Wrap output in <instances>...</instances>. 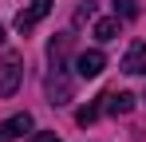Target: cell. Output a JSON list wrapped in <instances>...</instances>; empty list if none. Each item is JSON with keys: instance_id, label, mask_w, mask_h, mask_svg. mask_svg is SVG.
Here are the masks:
<instances>
[{"instance_id": "1", "label": "cell", "mask_w": 146, "mask_h": 142, "mask_svg": "<svg viewBox=\"0 0 146 142\" xmlns=\"http://www.w3.org/2000/svg\"><path fill=\"white\" fill-rule=\"evenodd\" d=\"M20 75H24L20 51H4V55H0V99H12V95H16Z\"/></svg>"}, {"instance_id": "2", "label": "cell", "mask_w": 146, "mask_h": 142, "mask_svg": "<svg viewBox=\"0 0 146 142\" xmlns=\"http://www.w3.org/2000/svg\"><path fill=\"white\" fill-rule=\"evenodd\" d=\"M44 95H48V103H55V107H63L71 99V75L63 71V63H51L48 79H44Z\"/></svg>"}, {"instance_id": "3", "label": "cell", "mask_w": 146, "mask_h": 142, "mask_svg": "<svg viewBox=\"0 0 146 142\" xmlns=\"http://www.w3.org/2000/svg\"><path fill=\"white\" fill-rule=\"evenodd\" d=\"M103 67H107V55H103L99 47L79 51V55H75V75H79V79H99V75H103Z\"/></svg>"}, {"instance_id": "4", "label": "cell", "mask_w": 146, "mask_h": 142, "mask_svg": "<svg viewBox=\"0 0 146 142\" xmlns=\"http://www.w3.org/2000/svg\"><path fill=\"white\" fill-rule=\"evenodd\" d=\"M48 12H51V0H32V4L24 8V12L16 16V32H20V36H28V32H32L36 24L44 20Z\"/></svg>"}, {"instance_id": "5", "label": "cell", "mask_w": 146, "mask_h": 142, "mask_svg": "<svg viewBox=\"0 0 146 142\" xmlns=\"http://www.w3.org/2000/svg\"><path fill=\"white\" fill-rule=\"evenodd\" d=\"M99 107L111 111V115H130V111H134V95L130 91H107L99 99Z\"/></svg>"}, {"instance_id": "6", "label": "cell", "mask_w": 146, "mask_h": 142, "mask_svg": "<svg viewBox=\"0 0 146 142\" xmlns=\"http://www.w3.org/2000/svg\"><path fill=\"white\" fill-rule=\"evenodd\" d=\"M28 130H32V115H12L8 118V122H0V142H16L20 138V134H28Z\"/></svg>"}, {"instance_id": "7", "label": "cell", "mask_w": 146, "mask_h": 142, "mask_svg": "<svg viewBox=\"0 0 146 142\" xmlns=\"http://www.w3.org/2000/svg\"><path fill=\"white\" fill-rule=\"evenodd\" d=\"M122 71L126 75H146V44H130L126 59H122Z\"/></svg>"}, {"instance_id": "8", "label": "cell", "mask_w": 146, "mask_h": 142, "mask_svg": "<svg viewBox=\"0 0 146 142\" xmlns=\"http://www.w3.org/2000/svg\"><path fill=\"white\" fill-rule=\"evenodd\" d=\"M67 47H71V32H59V36H55V40L48 44V59H51V63H63Z\"/></svg>"}, {"instance_id": "9", "label": "cell", "mask_w": 146, "mask_h": 142, "mask_svg": "<svg viewBox=\"0 0 146 142\" xmlns=\"http://www.w3.org/2000/svg\"><path fill=\"white\" fill-rule=\"evenodd\" d=\"M95 40H119V16H111V20H99L95 24Z\"/></svg>"}, {"instance_id": "10", "label": "cell", "mask_w": 146, "mask_h": 142, "mask_svg": "<svg viewBox=\"0 0 146 142\" xmlns=\"http://www.w3.org/2000/svg\"><path fill=\"white\" fill-rule=\"evenodd\" d=\"M99 111H103L99 103H87V107H79V111H75V122H79V126H91V122L99 118Z\"/></svg>"}, {"instance_id": "11", "label": "cell", "mask_w": 146, "mask_h": 142, "mask_svg": "<svg viewBox=\"0 0 146 142\" xmlns=\"http://www.w3.org/2000/svg\"><path fill=\"white\" fill-rule=\"evenodd\" d=\"M115 16L119 20H134L138 16V0H115Z\"/></svg>"}, {"instance_id": "12", "label": "cell", "mask_w": 146, "mask_h": 142, "mask_svg": "<svg viewBox=\"0 0 146 142\" xmlns=\"http://www.w3.org/2000/svg\"><path fill=\"white\" fill-rule=\"evenodd\" d=\"M91 16H95V4H83V8L75 12V24H87V20H91Z\"/></svg>"}, {"instance_id": "13", "label": "cell", "mask_w": 146, "mask_h": 142, "mask_svg": "<svg viewBox=\"0 0 146 142\" xmlns=\"http://www.w3.org/2000/svg\"><path fill=\"white\" fill-rule=\"evenodd\" d=\"M28 142H59V134L55 130H40V134H32Z\"/></svg>"}, {"instance_id": "14", "label": "cell", "mask_w": 146, "mask_h": 142, "mask_svg": "<svg viewBox=\"0 0 146 142\" xmlns=\"http://www.w3.org/2000/svg\"><path fill=\"white\" fill-rule=\"evenodd\" d=\"M0 44H4V28H0Z\"/></svg>"}, {"instance_id": "15", "label": "cell", "mask_w": 146, "mask_h": 142, "mask_svg": "<svg viewBox=\"0 0 146 142\" xmlns=\"http://www.w3.org/2000/svg\"><path fill=\"white\" fill-rule=\"evenodd\" d=\"M142 99H146V95H142Z\"/></svg>"}]
</instances>
